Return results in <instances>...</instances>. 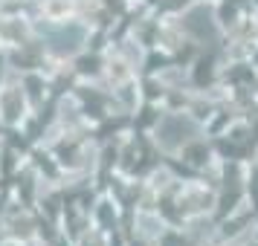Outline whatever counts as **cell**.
<instances>
[{
    "label": "cell",
    "instance_id": "obj_1",
    "mask_svg": "<svg viewBox=\"0 0 258 246\" xmlns=\"http://www.w3.org/2000/svg\"><path fill=\"white\" fill-rule=\"evenodd\" d=\"M47 41L55 52L67 55V52H76V49H79V44L84 41V32H82V26H64L58 32H49Z\"/></svg>",
    "mask_w": 258,
    "mask_h": 246
},
{
    "label": "cell",
    "instance_id": "obj_2",
    "mask_svg": "<svg viewBox=\"0 0 258 246\" xmlns=\"http://www.w3.org/2000/svg\"><path fill=\"white\" fill-rule=\"evenodd\" d=\"M6 116L9 119L18 116V99H15V96H6Z\"/></svg>",
    "mask_w": 258,
    "mask_h": 246
},
{
    "label": "cell",
    "instance_id": "obj_3",
    "mask_svg": "<svg viewBox=\"0 0 258 246\" xmlns=\"http://www.w3.org/2000/svg\"><path fill=\"white\" fill-rule=\"evenodd\" d=\"M82 72H96V58H84L82 61Z\"/></svg>",
    "mask_w": 258,
    "mask_h": 246
},
{
    "label": "cell",
    "instance_id": "obj_4",
    "mask_svg": "<svg viewBox=\"0 0 258 246\" xmlns=\"http://www.w3.org/2000/svg\"><path fill=\"white\" fill-rule=\"evenodd\" d=\"M26 87H29V93H32V96L41 93V81H38V78H29V81H26Z\"/></svg>",
    "mask_w": 258,
    "mask_h": 246
}]
</instances>
